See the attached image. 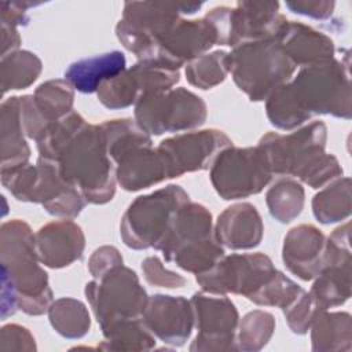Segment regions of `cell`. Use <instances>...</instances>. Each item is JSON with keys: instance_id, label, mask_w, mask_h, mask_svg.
<instances>
[{"instance_id": "cell-8", "label": "cell", "mask_w": 352, "mask_h": 352, "mask_svg": "<svg viewBox=\"0 0 352 352\" xmlns=\"http://www.w3.org/2000/svg\"><path fill=\"white\" fill-rule=\"evenodd\" d=\"M228 59L235 85L252 102L267 100L275 89L292 80L297 69L275 36L239 44L228 52Z\"/></svg>"}, {"instance_id": "cell-11", "label": "cell", "mask_w": 352, "mask_h": 352, "mask_svg": "<svg viewBox=\"0 0 352 352\" xmlns=\"http://www.w3.org/2000/svg\"><path fill=\"white\" fill-rule=\"evenodd\" d=\"M84 293L102 331L120 322L142 318L148 301L138 274L124 264L88 282Z\"/></svg>"}, {"instance_id": "cell-15", "label": "cell", "mask_w": 352, "mask_h": 352, "mask_svg": "<svg viewBox=\"0 0 352 352\" xmlns=\"http://www.w3.org/2000/svg\"><path fill=\"white\" fill-rule=\"evenodd\" d=\"M179 81L180 69L160 59H143L104 81L96 95L104 107L118 110L135 104L143 95L172 89Z\"/></svg>"}, {"instance_id": "cell-9", "label": "cell", "mask_w": 352, "mask_h": 352, "mask_svg": "<svg viewBox=\"0 0 352 352\" xmlns=\"http://www.w3.org/2000/svg\"><path fill=\"white\" fill-rule=\"evenodd\" d=\"M202 6L191 1H126L116 25L117 38L139 60L155 59L160 40L183 15H192Z\"/></svg>"}, {"instance_id": "cell-5", "label": "cell", "mask_w": 352, "mask_h": 352, "mask_svg": "<svg viewBox=\"0 0 352 352\" xmlns=\"http://www.w3.org/2000/svg\"><path fill=\"white\" fill-rule=\"evenodd\" d=\"M106 146L116 164L117 184L125 191H139L168 179L166 169L151 136L132 118L103 122Z\"/></svg>"}, {"instance_id": "cell-3", "label": "cell", "mask_w": 352, "mask_h": 352, "mask_svg": "<svg viewBox=\"0 0 352 352\" xmlns=\"http://www.w3.org/2000/svg\"><path fill=\"white\" fill-rule=\"evenodd\" d=\"M60 176L84 197L87 204L104 205L116 194V164L109 155L100 124H85L59 151Z\"/></svg>"}, {"instance_id": "cell-16", "label": "cell", "mask_w": 352, "mask_h": 352, "mask_svg": "<svg viewBox=\"0 0 352 352\" xmlns=\"http://www.w3.org/2000/svg\"><path fill=\"white\" fill-rule=\"evenodd\" d=\"M190 301L194 311V327L198 330L190 351H238L239 314L235 304L226 294L204 290L194 293Z\"/></svg>"}, {"instance_id": "cell-2", "label": "cell", "mask_w": 352, "mask_h": 352, "mask_svg": "<svg viewBox=\"0 0 352 352\" xmlns=\"http://www.w3.org/2000/svg\"><path fill=\"white\" fill-rule=\"evenodd\" d=\"M327 126L311 121L290 133L267 132L258 140L272 175L296 177L311 188H320L342 176L338 160L326 153Z\"/></svg>"}, {"instance_id": "cell-35", "label": "cell", "mask_w": 352, "mask_h": 352, "mask_svg": "<svg viewBox=\"0 0 352 352\" xmlns=\"http://www.w3.org/2000/svg\"><path fill=\"white\" fill-rule=\"evenodd\" d=\"M187 81L199 89H210L226 80L230 73V59L227 51L206 52L186 65Z\"/></svg>"}, {"instance_id": "cell-27", "label": "cell", "mask_w": 352, "mask_h": 352, "mask_svg": "<svg viewBox=\"0 0 352 352\" xmlns=\"http://www.w3.org/2000/svg\"><path fill=\"white\" fill-rule=\"evenodd\" d=\"M1 169L25 165L30 158V147L22 129L19 96L4 99L0 106Z\"/></svg>"}, {"instance_id": "cell-31", "label": "cell", "mask_w": 352, "mask_h": 352, "mask_svg": "<svg viewBox=\"0 0 352 352\" xmlns=\"http://www.w3.org/2000/svg\"><path fill=\"white\" fill-rule=\"evenodd\" d=\"M41 70L43 63L40 58L28 50H18L1 56L0 80L3 95L8 91L30 87L38 78Z\"/></svg>"}, {"instance_id": "cell-12", "label": "cell", "mask_w": 352, "mask_h": 352, "mask_svg": "<svg viewBox=\"0 0 352 352\" xmlns=\"http://www.w3.org/2000/svg\"><path fill=\"white\" fill-rule=\"evenodd\" d=\"M133 106V120L150 136L194 131L208 118L205 100L183 87L143 95Z\"/></svg>"}, {"instance_id": "cell-14", "label": "cell", "mask_w": 352, "mask_h": 352, "mask_svg": "<svg viewBox=\"0 0 352 352\" xmlns=\"http://www.w3.org/2000/svg\"><path fill=\"white\" fill-rule=\"evenodd\" d=\"M276 271L264 253H232L223 256L212 268L195 275L204 292L238 294L250 300Z\"/></svg>"}, {"instance_id": "cell-24", "label": "cell", "mask_w": 352, "mask_h": 352, "mask_svg": "<svg viewBox=\"0 0 352 352\" xmlns=\"http://www.w3.org/2000/svg\"><path fill=\"white\" fill-rule=\"evenodd\" d=\"M278 44L296 67H307L334 59V41L312 26L286 21L275 34Z\"/></svg>"}, {"instance_id": "cell-1", "label": "cell", "mask_w": 352, "mask_h": 352, "mask_svg": "<svg viewBox=\"0 0 352 352\" xmlns=\"http://www.w3.org/2000/svg\"><path fill=\"white\" fill-rule=\"evenodd\" d=\"M268 121L278 129L294 131L315 116L349 120L352 116L348 62L336 58L307 67L275 89L265 100Z\"/></svg>"}, {"instance_id": "cell-28", "label": "cell", "mask_w": 352, "mask_h": 352, "mask_svg": "<svg viewBox=\"0 0 352 352\" xmlns=\"http://www.w3.org/2000/svg\"><path fill=\"white\" fill-rule=\"evenodd\" d=\"M311 348L315 352H349L352 346V320L348 312L318 309L312 318Z\"/></svg>"}, {"instance_id": "cell-44", "label": "cell", "mask_w": 352, "mask_h": 352, "mask_svg": "<svg viewBox=\"0 0 352 352\" xmlns=\"http://www.w3.org/2000/svg\"><path fill=\"white\" fill-rule=\"evenodd\" d=\"M22 38L19 36L18 28L12 25L1 23V56L18 51Z\"/></svg>"}, {"instance_id": "cell-25", "label": "cell", "mask_w": 352, "mask_h": 352, "mask_svg": "<svg viewBox=\"0 0 352 352\" xmlns=\"http://www.w3.org/2000/svg\"><path fill=\"white\" fill-rule=\"evenodd\" d=\"M217 242L231 250H248L260 245L264 234L261 216L254 205L239 202L226 208L213 226Z\"/></svg>"}, {"instance_id": "cell-23", "label": "cell", "mask_w": 352, "mask_h": 352, "mask_svg": "<svg viewBox=\"0 0 352 352\" xmlns=\"http://www.w3.org/2000/svg\"><path fill=\"white\" fill-rule=\"evenodd\" d=\"M326 236L312 224L289 230L283 239L282 261L289 272L301 280H314L323 267Z\"/></svg>"}, {"instance_id": "cell-6", "label": "cell", "mask_w": 352, "mask_h": 352, "mask_svg": "<svg viewBox=\"0 0 352 352\" xmlns=\"http://www.w3.org/2000/svg\"><path fill=\"white\" fill-rule=\"evenodd\" d=\"M1 184L22 202L40 204L47 213L59 219H74L85 206L81 192L69 184L56 162L38 157L37 162L0 170Z\"/></svg>"}, {"instance_id": "cell-19", "label": "cell", "mask_w": 352, "mask_h": 352, "mask_svg": "<svg viewBox=\"0 0 352 352\" xmlns=\"http://www.w3.org/2000/svg\"><path fill=\"white\" fill-rule=\"evenodd\" d=\"M214 45H219V32L208 14L199 19L180 18L160 40L155 59L180 69Z\"/></svg>"}, {"instance_id": "cell-32", "label": "cell", "mask_w": 352, "mask_h": 352, "mask_svg": "<svg viewBox=\"0 0 352 352\" xmlns=\"http://www.w3.org/2000/svg\"><path fill=\"white\" fill-rule=\"evenodd\" d=\"M305 191L300 182L286 177L274 183L267 194L265 204L270 214L279 223L287 224L302 212Z\"/></svg>"}, {"instance_id": "cell-4", "label": "cell", "mask_w": 352, "mask_h": 352, "mask_svg": "<svg viewBox=\"0 0 352 352\" xmlns=\"http://www.w3.org/2000/svg\"><path fill=\"white\" fill-rule=\"evenodd\" d=\"M0 258L1 271L15 289L18 309L32 316L48 312L54 296L36 253L34 234L26 221L12 219L1 224Z\"/></svg>"}, {"instance_id": "cell-40", "label": "cell", "mask_w": 352, "mask_h": 352, "mask_svg": "<svg viewBox=\"0 0 352 352\" xmlns=\"http://www.w3.org/2000/svg\"><path fill=\"white\" fill-rule=\"evenodd\" d=\"M142 272L146 282L151 286L165 289H180L186 285V278L180 274L165 268L160 257L148 256L142 261Z\"/></svg>"}, {"instance_id": "cell-29", "label": "cell", "mask_w": 352, "mask_h": 352, "mask_svg": "<svg viewBox=\"0 0 352 352\" xmlns=\"http://www.w3.org/2000/svg\"><path fill=\"white\" fill-rule=\"evenodd\" d=\"M351 179L338 177L312 198V213L322 224H333L351 216Z\"/></svg>"}, {"instance_id": "cell-37", "label": "cell", "mask_w": 352, "mask_h": 352, "mask_svg": "<svg viewBox=\"0 0 352 352\" xmlns=\"http://www.w3.org/2000/svg\"><path fill=\"white\" fill-rule=\"evenodd\" d=\"M87 124L81 114L70 111L67 116L54 121L45 126L43 133L36 140L38 157L54 161L65 144Z\"/></svg>"}, {"instance_id": "cell-10", "label": "cell", "mask_w": 352, "mask_h": 352, "mask_svg": "<svg viewBox=\"0 0 352 352\" xmlns=\"http://www.w3.org/2000/svg\"><path fill=\"white\" fill-rule=\"evenodd\" d=\"M190 201L186 190L168 184L150 194L136 197L126 208L121 224L122 242L135 250H160L179 209Z\"/></svg>"}, {"instance_id": "cell-13", "label": "cell", "mask_w": 352, "mask_h": 352, "mask_svg": "<svg viewBox=\"0 0 352 352\" xmlns=\"http://www.w3.org/2000/svg\"><path fill=\"white\" fill-rule=\"evenodd\" d=\"M272 172L263 148L230 146L220 151L210 166V183L226 201L256 195L271 182Z\"/></svg>"}, {"instance_id": "cell-20", "label": "cell", "mask_w": 352, "mask_h": 352, "mask_svg": "<svg viewBox=\"0 0 352 352\" xmlns=\"http://www.w3.org/2000/svg\"><path fill=\"white\" fill-rule=\"evenodd\" d=\"M142 319L154 337L172 346L184 345L194 329L192 305L183 296H150Z\"/></svg>"}, {"instance_id": "cell-17", "label": "cell", "mask_w": 352, "mask_h": 352, "mask_svg": "<svg viewBox=\"0 0 352 352\" xmlns=\"http://www.w3.org/2000/svg\"><path fill=\"white\" fill-rule=\"evenodd\" d=\"M230 146L232 142L223 131L209 128L166 138L160 142L157 151L164 161L168 179H173L209 169L220 151Z\"/></svg>"}, {"instance_id": "cell-7", "label": "cell", "mask_w": 352, "mask_h": 352, "mask_svg": "<svg viewBox=\"0 0 352 352\" xmlns=\"http://www.w3.org/2000/svg\"><path fill=\"white\" fill-rule=\"evenodd\" d=\"M160 250L166 261L194 275L208 271L226 254L214 238L210 212L191 201L176 213Z\"/></svg>"}, {"instance_id": "cell-26", "label": "cell", "mask_w": 352, "mask_h": 352, "mask_svg": "<svg viewBox=\"0 0 352 352\" xmlns=\"http://www.w3.org/2000/svg\"><path fill=\"white\" fill-rule=\"evenodd\" d=\"M126 69V59L121 51H110L84 58L69 65L65 81L81 94L98 92L99 87Z\"/></svg>"}, {"instance_id": "cell-41", "label": "cell", "mask_w": 352, "mask_h": 352, "mask_svg": "<svg viewBox=\"0 0 352 352\" xmlns=\"http://www.w3.org/2000/svg\"><path fill=\"white\" fill-rule=\"evenodd\" d=\"M34 337L29 329L8 323L1 327L0 333V349L1 351H36Z\"/></svg>"}, {"instance_id": "cell-42", "label": "cell", "mask_w": 352, "mask_h": 352, "mask_svg": "<svg viewBox=\"0 0 352 352\" xmlns=\"http://www.w3.org/2000/svg\"><path fill=\"white\" fill-rule=\"evenodd\" d=\"M122 263L124 260L118 249L114 246L104 245L98 248L91 254L88 260V271L94 276V279H99L113 268L122 265Z\"/></svg>"}, {"instance_id": "cell-21", "label": "cell", "mask_w": 352, "mask_h": 352, "mask_svg": "<svg viewBox=\"0 0 352 352\" xmlns=\"http://www.w3.org/2000/svg\"><path fill=\"white\" fill-rule=\"evenodd\" d=\"M278 1H238L228 18L227 45L236 47L275 36L287 21Z\"/></svg>"}, {"instance_id": "cell-39", "label": "cell", "mask_w": 352, "mask_h": 352, "mask_svg": "<svg viewBox=\"0 0 352 352\" xmlns=\"http://www.w3.org/2000/svg\"><path fill=\"white\" fill-rule=\"evenodd\" d=\"M289 329L294 334H307L315 312L318 311L309 292L302 290L290 305L282 309Z\"/></svg>"}, {"instance_id": "cell-30", "label": "cell", "mask_w": 352, "mask_h": 352, "mask_svg": "<svg viewBox=\"0 0 352 352\" xmlns=\"http://www.w3.org/2000/svg\"><path fill=\"white\" fill-rule=\"evenodd\" d=\"M47 314L52 329L65 338H81L91 329V316L88 308L80 300L72 297H60L54 300Z\"/></svg>"}, {"instance_id": "cell-33", "label": "cell", "mask_w": 352, "mask_h": 352, "mask_svg": "<svg viewBox=\"0 0 352 352\" xmlns=\"http://www.w3.org/2000/svg\"><path fill=\"white\" fill-rule=\"evenodd\" d=\"M33 102L41 120L48 125L73 111L74 89L65 80H48L36 88Z\"/></svg>"}, {"instance_id": "cell-18", "label": "cell", "mask_w": 352, "mask_h": 352, "mask_svg": "<svg viewBox=\"0 0 352 352\" xmlns=\"http://www.w3.org/2000/svg\"><path fill=\"white\" fill-rule=\"evenodd\" d=\"M351 223L338 226L326 238L323 267L309 294L318 309L341 307L351 297Z\"/></svg>"}, {"instance_id": "cell-36", "label": "cell", "mask_w": 352, "mask_h": 352, "mask_svg": "<svg viewBox=\"0 0 352 352\" xmlns=\"http://www.w3.org/2000/svg\"><path fill=\"white\" fill-rule=\"evenodd\" d=\"M275 330V318L271 312L254 309L248 312L238 323L236 349L256 352L263 349Z\"/></svg>"}, {"instance_id": "cell-34", "label": "cell", "mask_w": 352, "mask_h": 352, "mask_svg": "<svg viewBox=\"0 0 352 352\" xmlns=\"http://www.w3.org/2000/svg\"><path fill=\"white\" fill-rule=\"evenodd\" d=\"M102 334L104 341L99 348L107 351H148L155 346V337L142 318L120 322Z\"/></svg>"}, {"instance_id": "cell-43", "label": "cell", "mask_w": 352, "mask_h": 352, "mask_svg": "<svg viewBox=\"0 0 352 352\" xmlns=\"http://www.w3.org/2000/svg\"><path fill=\"white\" fill-rule=\"evenodd\" d=\"M285 6L293 14H298L318 21H326L331 16L336 3L327 0H292L285 1Z\"/></svg>"}, {"instance_id": "cell-22", "label": "cell", "mask_w": 352, "mask_h": 352, "mask_svg": "<svg viewBox=\"0 0 352 352\" xmlns=\"http://www.w3.org/2000/svg\"><path fill=\"white\" fill-rule=\"evenodd\" d=\"M34 245L40 263L59 270L82 257L85 236L81 227L72 219H60L40 227L34 234Z\"/></svg>"}, {"instance_id": "cell-38", "label": "cell", "mask_w": 352, "mask_h": 352, "mask_svg": "<svg viewBox=\"0 0 352 352\" xmlns=\"http://www.w3.org/2000/svg\"><path fill=\"white\" fill-rule=\"evenodd\" d=\"M302 290L304 289L293 279L276 270L249 301L261 307H276L283 309L290 305Z\"/></svg>"}]
</instances>
